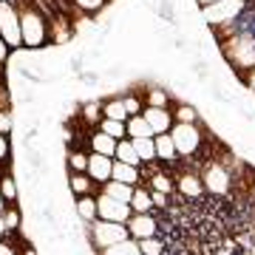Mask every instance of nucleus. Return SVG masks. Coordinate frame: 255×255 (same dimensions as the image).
Masks as SVG:
<instances>
[{
	"label": "nucleus",
	"mask_w": 255,
	"mask_h": 255,
	"mask_svg": "<svg viewBox=\"0 0 255 255\" xmlns=\"http://www.w3.org/2000/svg\"><path fill=\"white\" fill-rule=\"evenodd\" d=\"M3 219H6L9 233H17V230H20V210H17V204H9L6 213H3Z\"/></svg>",
	"instance_id": "nucleus-35"
},
{
	"label": "nucleus",
	"mask_w": 255,
	"mask_h": 255,
	"mask_svg": "<svg viewBox=\"0 0 255 255\" xmlns=\"http://www.w3.org/2000/svg\"><path fill=\"white\" fill-rule=\"evenodd\" d=\"M85 238H88V247H94V250L100 253V250H105V247L119 244V241L130 238V233H128V224L97 219V221H91V224H85Z\"/></svg>",
	"instance_id": "nucleus-4"
},
{
	"label": "nucleus",
	"mask_w": 255,
	"mask_h": 255,
	"mask_svg": "<svg viewBox=\"0 0 255 255\" xmlns=\"http://www.w3.org/2000/svg\"><path fill=\"white\" fill-rule=\"evenodd\" d=\"M156 142V159H162V162H176V156H179V150H176V142L170 133H159V136H153Z\"/></svg>",
	"instance_id": "nucleus-16"
},
{
	"label": "nucleus",
	"mask_w": 255,
	"mask_h": 255,
	"mask_svg": "<svg viewBox=\"0 0 255 255\" xmlns=\"http://www.w3.org/2000/svg\"><path fill=\"white\" fill-rule=\"evenodd\" d=\"M9 236V227H6V219H3V213H0V238Z\"/></svg>",
	"instance_id": "nucleus-42"
},
{
	"label": "nucleus",
	"mask_w": 255,
	"mask_h": 255,
	"mask_svg": "<svg viewBox=\"0 0 255 255\" xmlns=\"http://www.w3.org/2000/svg\"><path fill=\"white\" fill-rule=\"evenodd\" d=\"M173 119L176 122H199L201 114L196 105H190V102H176L173 105Z\"/></svg>",
	"instance_id": "nucleus-29"
},
{
	"label": "nucleus",
	"mask_w": 255,
	"mask_h": 255,
	"mask_svg": "<svg viewBox=\"0 0 255 255\" xmlns=\"http://www.w3.org/2000/svg\"><path fill=\"white\" fill-rule=\"evenodd\" d=\"M114 156H102V153H94V150H88V176H91L94 182L100 184H108L111 176H114Z\"/></svg>",
	"instance_id": "nucleus-11"
},
{
	"label": "nucleus",
	"mask_w": 255,
	"mask_h": 255,
	"mask_svg": "<svg viewBox=\"0 0 255 255\" xmlns=\"http://www.w3.org/2000/svg\"><path fill=\"white\" fill-rule=\"evenodd\" d=\"M97 213H100V219L105 221H119V224H128L130 216H133V207L125 204V201H117L111 199L108 193H100L97 196Z\"/></svg>",
	"instance_id": "nucleus-9"
},
{
	"label": "nucleus",
	"mask_w": 255,
	"mask_h": 255,
	"mask_svg": "<svg viewBox=\"0 0 255 255\" xmlns=\"http://www.w3.org/2000/svg\"><path fill=\"white\" fill-rule=\"evenodd\" d=\"M130 207H133V213H153L156 204H153V196H150V190H145L142 184H136L133 199H130Z\"/></svg>",
	"instance_id": "nucleus-23"
},
{
	"label": "nucleus",
	"mask_w": 255,
	"mask_h": 255,
	"mask_svg": "<svg viewBox=\"0 0 255 255\" xmlns=\"http://www.w3.org/2000/svg\"><path fill=\"white\" fill-rule=\"evenodd\" d=\"M102 117L128 122V119H130V114H128L125 100H122V97H111V100H102Z\"/></svg>",
	"instance_id": "nucleus-19"
},
{
	"label": "nucleus",
	"mask_w": 255,
	"mask_h": 255,
	"mask_svg": "<svg viewBox=\"0 0 255 255\" xmlns=\"http://www.w3.org/2000/svg\"><path fill=\"white\" fill-rule=\"evenodd\" d=\"M94 187H100V184L94 182L88 173H68V190L80 199V196H91Z\"/></svg>",
	"instance_id": "nucleus-15"
},
{
	"label": "nucleus",
	"mask_w": 255,
	"mask_h": 255,
	"mask_svg": "<svg viewBox=\"0 0 255 255\" xmlns=\"http://www.w3.org/2000/svg\"><path fill=\"white\" fill-rule=\"evenodd\" d=\"M0 193H3V199L9 201V204H14V201L20 199V187H17V182H14V176L0 173Z\"/></svg>",
	"instance_id": "nucleus-31"
},
{
	"label": "nucleus",
	"mask_w": 255,
	"mask_h": 255,
	"mask_svg": "<svg viewBox=\"0 0 255 255\" xmlns=\"http://www.w3.org/2000/svg\"><path fill=\"white\" fill-rule=\"evenodd\" d=\"M241 82H244L247 88H250V94L255 97V68H253V71H247L244 77H241Z\"/></svg>",
	"instance_id": "nucleus-40"
},
{
	"label": "nucleus",
	"mask_w": 255,
	"mask_h": 255,
	"mask_svg": "<svg viewBox=\"0 0 255 255\" xmlns=\"http://www.w3.org/2000/svg\"><path fill=\"white\" fill-rule=\"evenodd\" d=\"M142 117L147 119V125L153 128V133H170V128L176 125L173 119V108H156V105H145L142 111Z\"/></svg>",
	"instance_id": "nucleus-12"
},
{
	"label": "nucleus",
	"mask_w": 255,
	"mask_h": 255,
	"mask_svg": "<svg viewBox=\"0 0 255 255\" xmlns=\"http://www.w3.org/2000/svg\"><path fill=\"white\" fill-rule=\"evenodd\" d=\"M14 54V51H11L9 46H6V40H3V37H0V65H6L9 63V57Z\"/></svg>",
	"instance_id": "nucleus-39"
},
{
	"label": "nucleus",
	"mask_w": 255,
	"mask_h": 255,
	"mask_svg": "<svg viewBox=\"0 0 255 255\" xmlns=\"http://www.w3.org/2000/svg\"><path fill=\"white\" fill-rule=\"evenodd\" d=\"M11 128H14V119L6 108H0V133H11Z\"/></svg>",
	"instance_id": "nucleus-38"
},
{
	"label": "nucleus",
	"mask_w": 255,
	"mask_h": 255,
	"mask_svg": "<svg viewBox=\"0 0 255 255\" xmlns=\"http://www.w3.org/2000/svg\"><path fill=\"white\" fill-rule=\"evenodd\" d=\"M114 182H125V184H142V170L136 164H125V162H114Z\"/></svg>",
	"instance_id": "nucleus-14"
},
{
	"label": "nucleus",
	"mask_w": 255,
	"mask_h": 255,
	"mask_svg": "<svg viewBox=\"0 0 255 255\" xmlns=\"http://www.w3.org/2000/svg\"><path fill=\"white\" fill-rule=\"evenodd\" d=\"M74 213H77L85 224L97 221L100 219V213H97V196H80V199L74 201Z\"/></svg>",
	"instance_id": "nucleus-17"
},
{
	"label": "nucleus",
	"mask_w": 255,
	"mask_h": 255,
	"mask_svg": "<svg viewBox=\"0 0 255 255\" xmlns=\"http://www.w3.org/2000/svg\"><path fill=\"white\" fill-rule=\"evenodd\" d=\"M122 100H125V108H128V114H130V117H136V114H142V111H145V97H142V91H139V94L128 91Z\"/></svg>",
	"instance_id": "nucleus-33"
},
{
	"label": "nucleus",
	"mask_w": 255,
	"mask_h": 255,
	"mask_svg": "<svg viewBox=\"0 0 255 255\" xmlns=\"http://www.w3.org/2000/svg\"><path fill=\"white\" fill-rule=\"evenodd\" d=\"M128 125V139H153V128L147 125V119L142 117V114H136V117H130L125 122Z\"/></svg>",
	"instance_id": "nucleus-18"
},
{
	"label": "nucleus",
	"mask_w": 255,
	"mask_h": 255,
	"mask_svg": "<svg viewBox=\"0 0 255 255\" xmlns=\"http://www.w3.org/2000/svg\"><path fill=\"white\" fill-rule=\"evenodd\" d=\"M147 190H159V193H176V179L173 176L162 173V170H153V173L147 176Z\"/></svg>",
	"instance_id": "nucleus-20"
},
{
	"label": "nucleus",
	"mask_w": 255,
	"mask_h": 255,
	"mask_svg": "<svg viewBox=\"0 0 255 255\" xmlns=\"http://www.w3.org/2000/svg\"><path fill=\"white\" fill-rule=\"evenodd\" d=\"M150 196H153V204H156V210H167V207H170V193L150 190Z\"/></svg>",
	"instance_id": "nucleus-37"
},
{
	"label": "nucleus",
	"mask_w": 255,
	"mask_h": 255,
	"mask_svg": "<svg viewBox=\"0 0 255 255\" xmlns=\"http://www.w3.org/2000/svg\"><path fill=\"white\" fill-rule=\"evenodd\" d=\"M117 162H125V164H142V159H139L136 153V147H133V142L130 139H119V145H117V156H114Z\"/></svg>",
	"instance_id": "nucleus-27"
},
{
	"label": "nucleus",
	"mask_w": 255,
	"mask_h": 255,
	"mask_svg": "<svg viewBox=\"0 0 255 255\" xmlns=\"http://www.w3.org/2000/svg\"><path fill=\"white\" fill-rule=\"evenodd\" d=\"M159 219H156L153 213H133L130 221H128V233L130 238H136V241H145V238H153L159 236Z\"/></svg>",
	"instance_id": "nucleus-10"
},
{
	"label": "nucleus",
	"mask_w": 255,
	"mask_h": 255,
	"mask_svg": "<svg viewBox=\"0 0 255 255\" xmlns=\"http://www.w3.org/2000/svg\"><path fill=\"white\" fill-rule=\"evenodd\" d=\"M170 136L176 142V150L182 159H193V156L201 150L204 139H207V130L199 125V122H176L170 128Z\"/></svg>",
	"instance_id": "nucleus-5"
},
{
	"label": "nucleus",
	"mask_w": 255,
	"mask_h": 255,
	"mask_svg": "<svg viewBox=\"0 0 255 255\" xmlns=\"http://www.w3.org/2000/svg\"><path fill=\"white\" fill-rule=\"evenodd\" d=\"M11 159V142H9V133H0V167H6Z\"/></svg>",
	"instance_id": "nucleus-36"
},
{
	"label": "nucleus",
	"mask_w": 255,
	"mask_h": 255,
	"mask_svg": "<svg viewBox=\"0 0 255 255\" xmlns=\"http://www.w3.org/2000/svg\"><path fill=\"white\" fill-rule=\"evenodd\" d=\"M210 3H219V0H196V6H199V9H204V6H210Z\"/></svg>",
	"instance_id": "nucleus-43"
},
{
	"label": "nucleus",
	"mask_w": 255,
	"mask_h": 255,
	"mask_svg": "<svg viewBox=\"0 0 255 255\" xmlns=\"http://www.w3.org/2000/svg\"><path fill=\"white\" fill-rule=\"evenodd\" d=\"M247 9H250V0H219V3H210L199 11L207 28H221V26H233Z\"/></svg>",
	"instance_id": "nucleus-3"
},
{
	"label": "nucleus",
	"mask_w": 255,
	"mask_h": 255,
	"mask_svg": "<svg viewBox=\"0 0 255 255\" xmlns=\"http://www.w3.org/2000/svg\"><path fill=\"white\" fill-rule=\"evenodd\" d=\"M201 182H204V190L210 196H230L233 187H236L233 170L219 159H207V164L201 167Z\"/></svg>",
	"instance_id": "nucleus-6"
},
{
	"label": "nucleus",
	"mask_w": 255,
	"mask_h": 255,
	"mask_svg": "<svg viewBox=\"0 0 255 255\" xmlns=\"http://www.w3.org/2000/svg\"><path fill=\"white\" fill-rule=\"evenodd\" d=\"M133 184H125V182H114L111 179L108 184H102V193H108L111 199H117V201H125V204H130V199H133Z\"/></svg>",
	"instance_id": "nucleus-21"
},
{
	"label": "nucleus",
	"mask_w": 255,
	"mask_h": 255,
	"mask_svg": "<svg viewBox=\"0 0 255 255\" xmlns=\"http://www.w3.org/2000/svg\"><path fill=\"white\" fill-rule=\"evenodd\" d=\"M97 255H142V247H139L136 238H125L119 244H111L105 250H100Z\"/></svg>",
	"instance_id": "nucleus-22"
},
{
	"label": "nucleus",
	"mask_w": 255,
	"mask_h": 255,
	"mask_svg": "<svg viewBox=\"0 0 255 255\" xmlns=\"http://www.w3.org/2000/svg\"><path fill=\"white\" fill-rule=\"evenodd\" d=\"M176 179V193L182 196L184 201H196L201 199V193H204V182H201V170L196 167H184L179 173L173 176Z\"/></svg>",
	"instance_id": "nucleus-8"
},
{
	"label": "nucleus",
	"mask_w": 255,
	"mask_h": 255,
	"mask_svg": "<svg viewBox=\"0 0 255 255\" xmlns=\"http://www.w3.org/2000/svg\"><path fill=\"white\" fill-rule=\"evenodd\" d=\"M80 119L85 122V125L91 128V125H100L102 122V102H82L80 105Z\"/></svg>",
	"instance_id": "nucleus-28"
},
{
	"label": "nucleus",
	"mask_w": 255,
	"mask_h": 255,
	"mask_svg": "<svg viewBox=\"0 0 255 255\" xmlns=\"http://www.w3.org/2000/svg\"><path fill=\"white\" fill-rule=\"evenodd\" d=\"M130 142H133V147H136L142 164H147V162H153L156 159V142L153 139H130Z\"/></svg>",
	"instance_id": "nucleus-32"
},
{
	"label": "nucleus",
	"mask_w": 255,
	"mask_h": 255,
	"mask_svg": "<svg viewBox=\"0 0 255 255\" xmlns=\"http://www.w3.org/2000/svg\"><path fill=\"white\" fill-rule=\"evenodd\" d=\"M0 255H20V253H17V247L14 244H9V241L0 238Z\"/></svg>",
	"instance_id": "nucleus-41"
},
{
	"label": "nucleus",
	"mask_w": 255,
	"mask_h": 255,
	"mask_svg": "<svg viewBox=\"0 0 255 255\" xmlns=\"http://www.w3.org/2000/svg\"><path fill=\"white\" fill-rule=\"evenodd\" d=\"M142 97H145V105H156V108H170V94L164 91L162 85H147L145 91H142Z\"/></svg>",
	"instance_id": "nucleus-24"
},
{
	"label": "nucleus",
	"mask_w": 255,
	"mask_h": 255,
	"mask_svg": "<svg viewBox=\"0 0 255 255\" xmlns=\"http://www.w3.org/2000/svg\"><path fill=\"white\" fill-rule=\"evenodd\" d=\"M20 31L26 51H43L51 46V14L40 9L34 0L20 6Z\"/></svg>",
	"instance_id": "nucleus-1"
},
{
	"label": "nucleus",
	"mask_w": 255,
	"mask_h": 255,
	"mask_svg": "<svg viewBox=\"0 0 255 255\" xmlns=\"http://www.w3.org/2000/svg\"><path fill=\"white\" fill-rule=\"evenodd\" d=\"M117 145L119 139L108 136V133H102L100 128L94 130L91 136H88V150H94V153H102V156H117Z\"/></svg>",
	"instance_id": "nucleus-13"
},
{
	"label": "nucleus",
	"mask_w": 255,
	"mask_h": 255,
	"mask_svg": "<svg viewBox=\"0 0 255 255\" xmlns=\"http://www.w3.org/2000/svg\"><path fill=\"white\" fill-rule=\"evenodd\" d=\"M74 6V14H85V17H97L105 6H108V0H68Z\"/></svg>",
	"instance_id": "nucleus-26"
},
{
	"label": "nucleus",
	"mask_w": 255,
	"mask_h": 255,
	"mask_svg": "<svg viewBox=\"0 0 255 255\" xmlns=\"http://www.w3.org/2000/svg\"><path fill=\"white\" fill-rule=\"evenodd\" d=\"M6 207H9V201L3 199V193H0V213H6Z\"/></svg>",
	"instance_id": "nucleus-44"
},
{
	"label": "nucleus",
	"mask_w": 255,
	"mask_h": 255,
	"mask_svg": "<svg viewBox=\"0 0 255 255\" xmlns=\"http://www.w3.org/2000/svg\"><path fill=\"white\" fill-rule=\"evenodd\" d=\"M139 247H142V255H164V244L159 241V238H145V241H139Z\"/></svg>",
	"instance_id": "nucleus-34"
},
{
	"label": "nucleus",
	"mask_w": 255,
	"mask_h": 255,
	"mask_svg": "<svg viewBox=\"0 0 255 255\" xmlns=\"http://www.w3.org/2000/svg\"><path fill=\"white\" fill-rule=\"evenodd\" d=\"M65 167H68V173H88V153L71 147L65 153Z\"/></svg>",
	"instance_id": "nucleus-25"
},
{
	"label": "nucleus",
	"mask_w": 255,
	"mask_h": 255,
	"mask_svg": "<svg viewBox=\"0 0 255 255\" xmlns=\"http://www.w3.org/2000/svg\"><path fill=\"white\" fill-rule=\"evenodd\" d=\"M97 128H100L102 133L114 136V139H128V125H125V122H119V119H108V117H102V122H100Z\"/></svg>",
	"instance_id": "nucleus-30"
},
{
	"label": "nucleus",
	"mask_w": 255,
	"mask_h": 255,
	"mask_svg": "<svg viewBox=\"0 0 255 255\" xmlns=\"http://www.w3.org/2000/svg\"><path fill=\"white\" fill-rule=\"evenodd\" d=\"M0 37L6 40L11 51L23 48V31H20V9L11 0H0Z\"/></svg>",
	"instance_id": "nucleus-7"
},
{
	"label": "nucleus",
	"mask_w": 255,
	"mask_h": 255,
	"mask_svg": "<svg viewBox=\"0 0 255 255\" xmlns=\"http://www.w3.org/2000/svg\"><path fill=\"white\" fill-rule=\"evenodd\" d=\"M219 48H221V57L227 60L230 68L238 77H244L247 71L255 68V26L219 40Z\"/></svg>",
	"instance_id": "nucleus-2"
}]
</instances>
